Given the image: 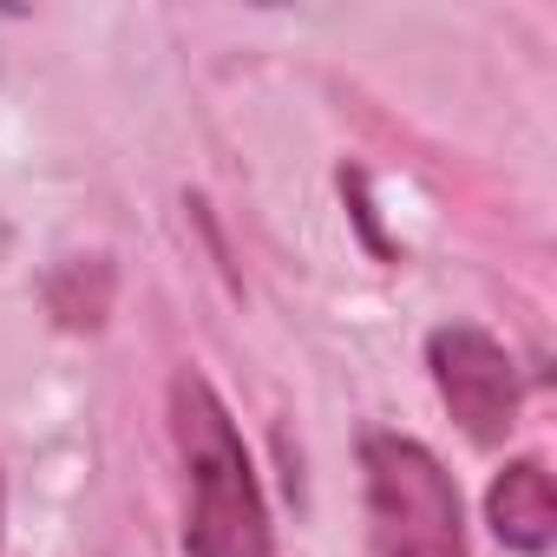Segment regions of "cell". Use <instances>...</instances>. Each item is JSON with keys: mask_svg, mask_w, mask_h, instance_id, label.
I'll return each mask as SVG.
<instances>
[{"mask_svg": "<svg viewBox=\"0 0 557 557\" xmlns=\"http://www.w3.org/2000/svg\"><path fill=\"white\" fill-rule=\"evenodd\" d=\"M485 524L505 550L518 557H544L557 537V505H550V472L544 459H511L492 492H485Z\"/></svg>", "mask_w": 557, "mask_h": 557, "instance_id": "277c9868", "label": "cell"}, {"mask_svg": "<svg viewBox=\"0 0 557 557\" xmlns=\"http://www.w3.org/2000/svg\"><path fill=\"white\" fill-rule=\"evenodd\" d=\"M171 440L184 466V550L190 557H275L249 446L197 368L171 374Z\"/></svg>", "mask_w": 557, "mask_h": 557, "instance_id": "6da1fadb", "label": "cell"}, {"mask_svg": "<svg viewBox=\"0 0 557 557\" xmlns=\"http://www.w3.org/2000/svg\"><path fill=\"white\" fill-rule=\"evenodd\" d=\"M361 498L374 557H466L459 485L413 433L374 426L361 440Z\"/></svg>", "mask_w": 557, "mask_h": 557, "instance_id": "7a4b0ae2", "label": "cell"}, {"mask_svg": "<svg viewBox=\"0 0 557 557\" xmlns=\"http://www.w3.org/2000/svg\"><path fill=\"white\" fill-rule=\"evenodd\" d=\"M426 368H433V387H440L446 413L459 420V433L472 446H505V433L518 426V400H524V381H518V361L505 355V342L472 322H446L426 335Z\"/></svg>", "mask_w": 557, "mask_h": 557, "instance_id": "3957f363", "label": "cell"}]
</instances>
